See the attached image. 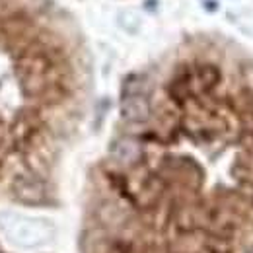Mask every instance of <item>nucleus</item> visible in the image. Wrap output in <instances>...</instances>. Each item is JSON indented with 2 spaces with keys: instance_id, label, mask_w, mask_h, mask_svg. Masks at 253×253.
<instances>
[{
  "instance_id": "f257e3e1",
  "label": "nucleus",
  "mask_w": 253,
  "mask_h": 253,
  "mask_svg": "<svg viewBox=\"0 0 253 253\" xmlns=\"http://www.w3.org/2000/svg\"><path fill=\"white\" fill-rule=\"evenodd\" d=\"M0 232L14 246L39 248L53 238L55 226L39 216H28V214L4 211L0 212Z\"/></svg>"
},
{
  "instance_id": "f03ea898",
  "label": "nucleus",
  "mask_w": 253,
  "mask_h": 253,
  "mask_svg": "<svg viewBox=\"0 0 253 253\" xmlns=\"http://www.w3.org/2000/svg\"><path fill=\"white\" fill-rule=\"evenodd\" d=\"M121 115L130 123H144L150 117V103L144 95L130 94L121 103Z\"/></svg>"
},
{
  "instance_id": "7ed1b4c3",
  "label": "nucleus",
  "mask_w": 253,
  "mask_h": 253,
  "mask_svg": "<svg viewBox=\"0 0 253 253\" xmlns=\"http://www.w3.org/2000/svg\"><path fill=\"white\" fill-rule=\"evenodd\" d=\"M142 156V150H140V146H138V142H134V140H130V138H121L115 146H113V158L117 160L119 164H134V162H138Z\"/></svg>"
},
{
  "instance_id": "20e7f679",
  "label": "nucleus",
  "mask_w": 253,
  "mask_h": 253,
  "mask_svg": "<svg viewBox=\"0 0 253 253\" xmlns=\"http://www.w3.org/2000/svg\"><path fill=\"white\" fill-rule=\"evenodd\" d=\"M16 191L20 195V199L24 201H39L41 199V185L37 181H30V179H20L18 185H16Z\"/></svg>"
},
{
  "instance_id": "39448f33",
  "label": "nucleus",
  "mask_w": 253,
  "mask_h": 253,
  "mask_svg": "<svg viewBox=\"0 0 253 253\" xmlns=\"http://www.w3.org/2000/svg\"><path fill=\"white\" fill-rule=\"evenodd\" d=\"M246 253H253V248H250V250H248Z\"/></svg>"
}]
</instances>
